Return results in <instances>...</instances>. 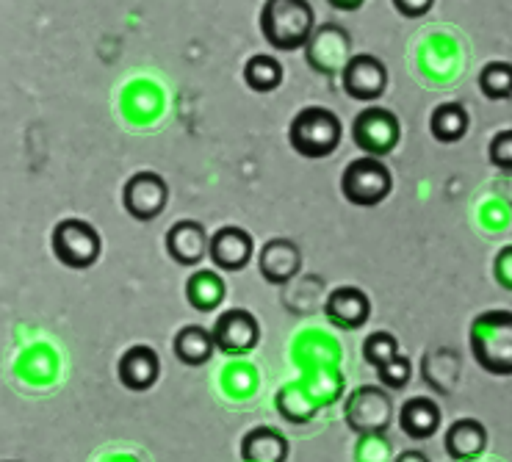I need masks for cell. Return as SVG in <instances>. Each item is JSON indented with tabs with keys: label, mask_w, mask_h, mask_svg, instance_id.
<instances>
[{
	"label": "cell",
	"mask_w": 512,
	"mask_h": 462,
	"mask_svg": "<svg viewBox=\"0 0 512 462\" xmlns=\"http://www.w3.org/2000/svg\"><path fill=\"white\" fill-rule=\"evenodd\" d=\"M313 9L308 0H266L261 12V31L266 42L280 53L305 48L313 34Z\"/></svg>",
	"instance_id": "obj_1"
},
{
	"label": "cell",
	"mask_w": 512,
	"mask_h": 462,
	"mask_svg": "<svg viewBox=\"0 0 512 462\" xmlns=\"http://www.w3.org/2000/svg\"><path fill=\"white\" fill-rule=\"evenodd\" d=\"M341 136H344L341 119L335 117L330 108L322 106L302 108L288 128V144L310 161L333 155L341 144Z\"/></svg>",
	"instance_id": "obj_2"
},
{
	"label": "cell",
	"mask_w": 512,
	"mask_h": 462,
	"mask_svg": "<svg viewBox=\"0 0 512 462\" xmlns=\"http://www.w3.org/2000/svg\"><path fill=\"white\" fill-rule=\"evenodd\" d=\"M471 352L477 363L496 377L512 374V316L504 313H485L471 327Z\"/></svg>",
	"instance_id": "obj_3"
},
{
	"label": "cell",
	"mask_w": 512,
	"mask_h": 462,
	"mask_svg": "<svg viewBox=\"0 0 512 462\" xmlns=\"http://www.w3.org/2000/svg\"><path fill=\"white\" fill-rule=\"evenodd\" d=\"M341 191L346 202L358 205V208H374L391 197L393 175L380 158L363 155L358 161L346 166L341 175Z\"/></svg>",
	"instance_id": "obj_4"
},
{
	"label": "cell",
	"mask_w": 512,
	"mask_h": 462,
	"mask_svg": "<svg viewBox=\"0 0 512 462\" xmlns=\"http://www.w3.org/2000/svg\"><path fill=\"white\" fill-rule=\"evenodd\" d=\"M344 418L349 429L355 435H385L391 429L393 418V399L385 388H374V385H363L344 404Z\"/></svg>",
	"instance_id": "obj_5"
},
{
	"label": "cell",
	"mask_w": 512,
	"mask_h": 462,
	"mask_svg": "<svg viewBox=\"0 0 512 462\" xmlns=\"http://www.w3.org/2000/svg\"><path fill=\"white\" fill-rule=\"evenodd\" d=\"M53 252L67 269H92L100 261L103 252V238L95 227L84 222V219H64L53 230Z\"/></svg>",
	"instance_id": "obj_6"
},
{
	"label": "cell",
	"mask_w": 512,
	"mask_h": 462,
	"mask_svg": "<svg viewBox=\"0 0 512 462\" xmlns=\"http://www.w3.org/2000/svg\"><path fill=\"white\" fill-rule=\"evenodd\" d=\"M402 136L399 119L393 111L380 106H371L366 111H360L352 125V142L358 144L360 150L371 158H382L396 150Z\"/></svg>",
	"instance_id": "obj_7"
},
{
	"label": "cell",
	"mask_w": 512,
	"mask_h": 462,
	"mask_svg": "<svg viewBox=\"0 0 512 462\" xmlns=\"http://www.w3.org/2000/svg\"><path fill=\"white\" fill-rule=\"evenodd\" d=\"M305 59L322 75H338L346 61L352 59V36L341 25H322L305 42Z\"/></svg>",
	"instance_id": "obj_8"
},
{
	"label": "cell",
	"mask_w": 512,
	"mask_h": 462,
	"mask_svg": "<svg viewBox=\"0 0 512 462\" xmlns=\"http://www.w3.org/2000/svg\"><path fill=\"white\" fill-rule=\"evenodd\" d=\"M169 202L167 180L158 172H136L122 191V205L136 222H153L164 214Z\"/></svg>",
	"instance_id": "obj_9"
},
{
	"label": "cell",
	"mask_w": 512,
	"mask_h": 462,
	"mask_svg": "<svg viewBox=\"0 0 512 462\" xmlns=\"http://www.w3.org/2000/svg\"><path fill=\"white\" fill-rule=\"evenodd\" d=\"M211 338H214L216 349L225 352V355H250L261 341V324L250 310H225L214 324Z\"/></svg>",
	"instance_id": "obj_10"
},
{
	"label": "cell",
	"mask_w": 512,
	"mask_h": 462,
	"mask_svg": "<svg viewBox=\"0 0 512 462\" xmlns=\"http://www.w3.org/2000/svg\"><path fill=\"white\" fill-rule=\"evenodd\" d=\"M341 83H344V92L352 100L360 103H374L385 95L388 89V70L377 56L369 53H360L346 61L344 70H341Z\"/></svg>",
	"instance_id": "obj_11"
},
{
	"label": "cell",
	"mask_w": 512,
	"mask_h": 462,
	"mask_svg": "<svg viewBox=\"0 0 512 462\" xmlns=\"http://www.w3.org/2000/svg\"><path fill=\"white\" fill-rule=\"evenodd\" d=\"M208 255L216 269L222 272H241L255 255V241L244 227H222L208 238Z\"/></svg>",
	"instance_id": "obj_12"
},
{
	"label": "cell",
	"mask_w": 512,
	"mask_h": 462,
	"mask_svg": "<svg viewBox=\"0 0 512 462\" xmlns=\"http://www.w3.org/2000/svg\"><path fill=\"white\" fill-rule=\"evenodd\" d=\"M324 313L338 330H360L371 319V299L355 285H341L327 297Z\"/></svg>",
	"instance_id": "obj_13"
},
{
	"label": "cell",
	"mask_w": 512,
	"mask_h": 462,
	"mask_svg": "<svg viewBox=\"0 0 512 462\" xmlns=\"http://www.w3.org/2000/svg\"><path fill=\"white\" fill-rule=\"evenodd\" d=\"M117 374H120V382L128 391H150L155 382H158V374H161L158 352H155L153 346H131V349L122 355L120 366H117Z\"/></svg>",
	"instance_id": "obj_14"
},
{
	"label": "cell",
	"mask_w": 512,
	"mask_h": 462,
	"mask_svg": "<svg viewBox=\"0 0 512 462\" xmlns=\"http://www.w3.org/2000/svg\"><path fill=\"white\" fill-rule=\"evenodd\" d=\"M169 258L180 266H197L208 255V233L200 222L183 219L169 227L167 233Z\"/></svg>",
	"instance_id": "obj_15"
},
{
	"label": "cell",
	"mask_w": 512,
	"mask_h": 462,
	"mask_svg": "<svg viewBox=\"0 0 512 462\" xmlns=\"http://www.w3.org/2000/svg\"><path fill=\"white\" fill-rule=\"evenodd\" d=\"M443 449L454 462H471L488 449V429L477 418H460L446 429Z\"/></svg>",
	"instance_id": "obj_16"
},
{
	"label": "cell",
	"mask_w": 512,
	"mask_h": 462,
	"mask_svg": "<svg viewBox=\"0 0 512 462\" xmlns=\"http://www.w3.org/2000/svg\"><path fill=\"white\" fill-rule=\"evenodd\" d=\"M302 269V252L294 241L288 238H272L269 244H263L261 252V274L266 283L286 285L294 280Z\"/></svg>",
	"instance_id": "obj_17"
},
{
	"label": "cell",
	"mask_w": 512,
	"mask_h": 462,
	"mask_svg": "<svg viewBox=\"0 0 512 462\" xmlns=\"http://www.w3.org/2000/svg\"><path fill=\"white\" fill-rule=\"evenodd\" d=\"M396 424L410 440H429L441 429V407L429 396H413L399 407Z\"/></svg>",
	"instance_id": "obj_18"
},
{
	"label": "cell",
	"mask_w": 512,
	"mask_h": 462,
	"mask_svg": "<svg viewBox=\"0 0 512 462\" xmlns=\"http://www.w3.org/2000/svg\"><path fill=\"white\" fill-rule=\"evenodd\" d=\"M241 460L244 462H286L288 440L283 432L272 427H258L241 440Z\"/></svg>",
	"instance_id": "obj_19"
},
{
	"label": "cell",
	"mask_w": 512,
	"mask_h": 462,
	"mask_svg": "<svg viewBox=\"0 0 512 462\" xmlns=\"http://www.w3.org/2000/svg\"><path fill=\"white\" fill-rule=\"evenodd\" d=\"M216 346L211 338V330H205L200 324H189L175 335V357L183 366H205L214 357Z\"/></svg>",
	"instance_id": "obj_20"
},
{
	"label": "cell",
	"mask_w": 512,
	"mask_h": 462,
	"mask_svg": "<svg viewBox=\"0 0 512 462\" xmlns=\"http://www.w3.org/2000/svg\"><path fill=\"white\" fill-rule=\"evenodd\" d=\"M186 299L194 310L211 313L225 302V280L216 272H208V269L191 274L189 283H186Z\"/></svg>",
	"instance_id": "obj_21"
},
{
	"label": "cell",
	"mask_w": 512,
	"mask_h": 462,
	"mask_svg": "<svg viewBox=\"0 0 512 462\" xmlns=\"http://www.w3.org/2000/svg\"><path fill=\"white\" fill-rule=\"evenodd\" d=\"M429 131L441 144H454L468 133V111L463 103H443L432 111Z\"/></svg>",
	"instance_id": "obj_22"
},
{
	"label": "cell",
	"mask_w": 512,
	"mask_h": 462,
	"mask_svg": "<svg viewBox=\"0 0 512 462\" xmlns=\"http://www.w3.org/2000/svg\"><path fill=\"white\" fill-rule=\"evenodd\" d=\"M283 78H286L283 75V64L274 59V56H252L244 64V81H247L252 92L269 95L274 89H280Z\"/></svg>",
	"instance_id": "obj_23"
},
{
	"label": "cell",
	"mask_w": 512,
	"mask_h": 462,
	"mask_svg": "<svg viewBox=\"0 0 512 462\" xmlns=\"http://www.w3.org/2000/svg\"><path fill=\"white\" fill-rule=\"evenodd\" d=\"M512 86V67L504 61H493L485 70L479 72V89L490 97V100H510Z\"/></svg>",
	"instance_id": "obj_24"
},
{
	"label": "cell",
	"mask_w": 512,
	"mask_h": 462,
	"mask_svg": "<svg viewBox=\"0 0 512 462\" xmlns=\"http://www.w3.org/2000/svg\"><path fill=\"white\" fill-rule=\"evenodd\" d=\"M277 407H280V415L288 418V421H294V424H305V421H310V418L316 415V410H313V404L308 402L305 391L297 388V385L280 391V396H277Z\"/></svg>",
	"instance_id": "obj_25"
},
{
	"label": "cell",
	"mask_w": 512,
	"mask_h": 462,
	"mask_svg": "<svg viewBox=\"0 0 512 462\" xmlns=\"http://www.w3.org/2000/svg\"><path fill=\"white\" fill-rule=\"evenodd\" d=\"M377 380H380L382 388H388V391H402L407 382L413 380V363H410V357H405L402 352L396 357H391L388 363H382L377 368Z\"/></svg>",
	"instance_id": "obj_26"
},
{
	"label": "cell",
	"mask_w": 512,
	"mask_h": 462,
	"mask_svg": "<svg viewBox=\"0 0 512 462\" xmlns=\"http://www.w3.org/2000/svg\"><path fill=\"white\" fill-rule=\"evenodd\" d=\"M396 355H399V341L391 332H371L369 338L363 341V357H366L369 366L380 368L382 363H388Z\"/></svg>",
	"instance_id": "obj_27"
},
{
	"label": "cell",
	"mask_w": 512,
	"mask_h": 462,
	"mask_svg": "<svg viewBox=\"0 0 512 462\" xmlns=\"http://www.w3.org/2000/svg\"><path fill=\"white\" fill-rule=\"evenodd\" d=\"M490 161L499 166V169H510L512 166V131H501L493 136L490 142Z\"/></svg>",
	"instance_id": "obj_28"
},
{
	"label": "cell",
	"mask_w": 512,
	"mask_h": 462,
	"mask_svg": "<svg viewBox=\"0 0 512 462\" xmlns=\"http://www.w3.org/2000/svg\"><path fill=\"white\" fill-rule=\"evenodd\" d=\"M435 0H393L396 12L405 14V17H424L432 9Z\"/></svg>",
	"instance_id": "obj_29"
},
{
	"label": "cell",
	"mask_w": 512,
	"mask_h": 462,
	"mask_svg": "<svg viewBox=\"0 0 512 462\" xmlns=\"http://www.w3.org/2000/svg\"><path fill=\"white\" fill-rule=\"evenodd\" d=\"M510 263H512V247H504L499 252V258H496V277H499L501 288H507V291L512 288Z\"/></svg>",
	"instance_id": "obj_30"
},
{
	"label": "cell",
	"mask_w": 512,
	"mask_h": 462,
	"mask_svg": "<svg viewBox=\"0 0 512 462\" xmlns=\"http://www.w3.org/2000/svg\"><path fill=\"white\" fill-rule=\"evenodd\" d=\"M327 3H330L333 9H338V12H358L366 0H327Z\"/></svg>",
	"instance_id": "obj_31"
},
{
	"label": "cell",
	"mask_w": 512,
	"mask_h": 462,
	"mask_svg": "<svg viewBox=\"0 0 512 462\" xmlns=\"http://www.w3.org/2000/svg\"><path fill=\"white\" fill-rule=\"evenodd\" d=\"M393 462H429V457L424 454V451L410 449V451H402V454H399Z\"/></svg>",
	"instance_id": "obj_32"
},
{
	"label": "cell",
	"mask_w": 512,
	"mask_h": 462,
	"mask_svg": "<svg viewBox=\"0 0 512 462\" xmlns=\"http://www.w3.org/2000/svg\"><path fill=\"white\" fill-rule=\"evenodd\" d=\"M3 462H14V460H3Z\"/></svg>",
	"instance_id": "obj_33"
}]
</instances>
